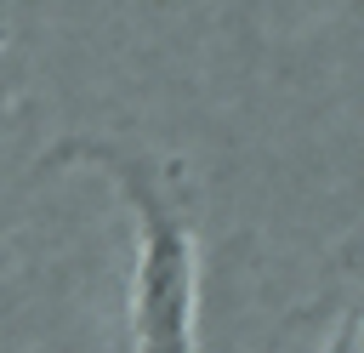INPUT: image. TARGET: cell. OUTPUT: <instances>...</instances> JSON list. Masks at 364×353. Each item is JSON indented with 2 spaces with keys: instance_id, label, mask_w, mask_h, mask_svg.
<instances>
[{
  "instance_id": "cell-1",
  "label": "cell",
  "mask_w": 364,
  "mask_h": 353,
  "mask_svg": "<svg viewBox=\"0 0 364 353\" xmlns=\"http://www.w3.org/2000/svg\"><path fill=\"white\" fill-rule=\"evenodd\" d=\"M63 159H85L97 171H108V182L131 199L136 216V279H131V330H136V353H199L193 330H199V245H193V222L182 211V199L165 188V176L136 159L119 154L108 142H68L51 154V165Z\"/></svg>"
}]
</instances>
